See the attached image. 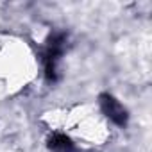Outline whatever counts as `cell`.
<instances>
[{"mask_svg": "<svg viewBox=\"0 0 152 152\" xmlns=\"http://www.w3.org/2000/svg\"><path fill=\"white\" fill-rule=\"evenodd\" d=\"M99 99H100V107H102L104 115H107L109 120L115 122L116 125L124 127L127 124V111L124 109V106L109 93H102Z\"/></svg>", "mask_w": 152, "mask_h": 152, "instance_id": "6da1fadb", "label": "cell"}, {"mask_svg": "<svg viewBox=\"0 0 152 152\" xmlns=\"http://www.w3.org/2000/svg\"><path fill=\"white\" fill-rule=\"evenodd\" d=\"M50 152H73V143L64 134H52L48 140Z\"/></svg>", "mask_w": 152, "mask_h": 152, "instance_id": "7a4b0ae2", "label": "cell"}]
</instances>
